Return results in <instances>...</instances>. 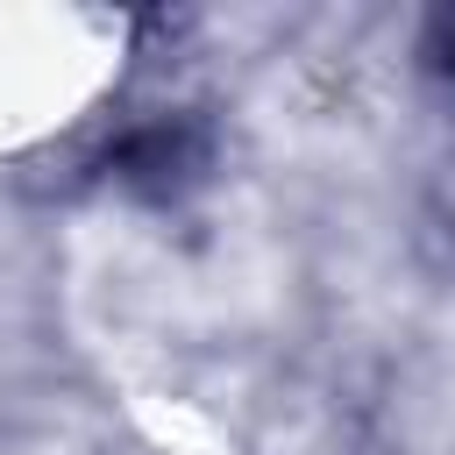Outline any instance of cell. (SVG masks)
<instances>
[{
    "label": "cell",
    "mask_w": 455,
    "mask_h": 455,
    "mask_svg": "<svg viewBox=\"0 0 455 455\" xmlns=\"http://www.w3.org/2000/svg\"><path fill=\"white\" fill-rule=\"evenodd\" d=\"M114 164H121V178H135V185H178V171L192 164V135L171 128V121H156V128L128 135V142L114 149Z\"/></svg>",
    "instance_id": "cell-1"
},
{
    "label": "cell",
    "mask_w": 455,
    "mask_h": 455,
    "mask_svg": "<svg viewBox=\"0 0 455 455\" xmlns=\"http://www.w3.org/2000/svg\"><path fill=\"white\" fill-rule=\"evenodd\" d=\"M434 64H441V71H455V14L434 28Z\"/></svg>",
    "instance_id": "cell-2"
}]
</instances>
